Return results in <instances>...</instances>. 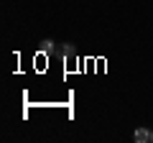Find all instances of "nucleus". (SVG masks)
Returning a JSON list of instances; mask_svg holds the SVG:
<instances>
[{"label": "nucleus", "instance_id": "3", "mask_svg": "<svg viewBox=\"0 0 153 143\" xmlns=\"http://www.w3.org/2000/svg\"><path fill=\"white\" fill-rule=\"evenodd\" d=\"M54 51H56L54 41H44V44H41V54H54Z\"/></svg>", "mask_w": 153, "mask_h": 143}, {"label": "nucleus", "instance_id": "1", "mask_svg": "<svg viewBox=\"0 0 153 143\" xmlns=\"http://www.w3.org/2000/svg\"><path fill=\"white\" fill-rule=\"evenodd\" d=\"M133 138H135L138 143H148V141H151V130H146V128H138V130L133 133Z\"/></svg>", "mask_w": 153, "mask_h": 143}, {"label": "nucleus", "instance_id": "2", "mask_svg": "<svg viewBox=\"0 0 153 143\" xmlns=\"http://www.w3.org/2000/svg\"><path fill=\"white\" fill-rule=\"evenodd\" d=\"M54 54H56V56H64V59H69V56H74V49H71V46H56Z\"/></svg>", "mask_w": 153, "mask_h": 143}, {"label": "nucleus", "instance_id": "4", "mask_svg": "<svg viewBox=\"0 0 153 143\" xmlns=\"http://www.w3.org/2000/svg\"><path fill=\"white\" fill-rule=\"evenodd\" d=\"M151 141H153V133H151Z\"/></svg>", "mask_w": 153, "mask_h": 143}]
</instances>
